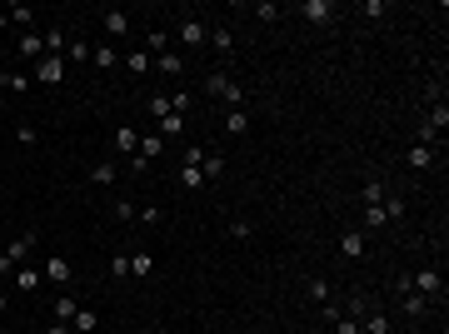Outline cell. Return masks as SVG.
I'll list each match as a JSON object with an SVG mask.
<instances>
[{"instance_id": "obj_1", "label": "cell", "mask_w": 449, "mask_h": 334, "mask_svg": "<svg viewBox=\"0 0 449 334\" xmlns=\"http://www.w3.org/2000/svg\"><path fill=\"white\" fill-rule=\"evenodd\" d=\"M205 95H215V100H225V105H230V110H240V100H245V90H240V85H235V80H230V75H220V70H215V75H210V80H205Z\"/></svg>"}, {"instance_id": "obj_2", "label": "cell", "mask_w": 449, "mask_h": 334, "mask_svg": "<svg viewBox=\"0 0 449 334\" xmlns=\"http://www.w3.org/2000/svg\"><path fill=\"white\" fill-rule=\"evenodd\" d=\"M410 289L424 300H439L444 295V280H439V269H419V275H410Z\"/></svg>"}, {"instance_id": "obj_3", "label": "cell", "mask_w": 449, "mask_h": 334, "mask_svg": "<svg viewBox=\"0 0 449 334\" xmlns=\"http://www.w3.org/2000/svg\"><path fill=\"white\" fill-rule=\"evenodd\" d=\"M35 80H40V85H60V80H66V60H60V55H40L35 60Z\"/></svg>"}, {"instance_id": "obj_4", "label": "cell", "mask_w": 449, "mask_h": 334, "mask_svg": "<svg viewBox=\"0 0 449 334\" xmlns=\"http://www.w3.org/2000/svg\"><path fill=\"white\" fill-rule=\"evenodd\" d=\"M30 249H35V235H20V240H15V244L6 249V255H0V275H10V269H15L20 260H26Z\"/></svg>"}, {"instance_id": "obj_5", "label": "cell", "mask_w": 449, "mask_h": 334, "mask_svg": "<svg viewBox=\"0 0 449 334\" xmlns=\"http://www.w3.org/2000/svg\"><path fill=\"white\" fill-rule=\"evenodd\" d=\"M205 40H210V25H205V20H180V45L200 50Z\"/></svg>"}, {"instance_id": "obj_6", "label": "cell", "mask_w": 449, "mask_h": 334, "mask_svg": "<svg viewBox=\"0 0 449 334\" xmlns=\"http://www.w3.org/2000/svg\"><path fill=\"white\" fill-rule=\"evenodd\" d=\"M305 20H310V25H330V20H335V0H305Z\"/></svg>"}, {"instance_id": "obj_7", "label": "cell", "mask_w": 449, "mask_h": 334, "mask_svg": "<svg viewBox=\"0 0 449 334\" xmlns=\"http://www.w3.org/2000/svg\"><path fill=\"white\" fill-rule=\"evenodd\" d=\"M15 50L26 55V60H40V55H46V40H40V30H20V40H15Z\"/></svg>"}, {"instance_id": "obj_8", "label": "cell", "mask_w": 449, "mask_h": 334, "mask_svg": "<svg viewBox=\"0 0 449 334\" xmlns=\"http://www.w3.org/2000/svg\"><path fill=\"white\" fill-rule=\"evenodd\" d=\"M46 280H50V284H70V260H66V255H50V260H46Z\"/></svg>"}, {"instance_id": "obj_9", "label": "cell", "mask_w": 449, "mask_h": 334, "mask_svg": "<svg viewBox=\"0 0 449 334\" xmlns=\"http://www.w3.org/2000/svg\"><path fill=\"white\" fill-rule=\"evenodd\" d=\"M339 255L359 260V255H365V235H359V229H345V235H339Z\"/></svg>"}, {"instance_id": "obj_10", "label": "cell", "mask_w": 449, "mask_h": 334, "mask_svg": "<svg viewBox=\"0 0 449 334\" xmlns=\"http://www.w3.org/2000/svg\"><path fill=\"white\" fill-rule=\"evenodd\" d=\"M210 45H215L220 60H230V55H235V35H230V25H215V30H210Z\"/></svg>"}, {"instance_id": "obj_11", "label": "cell", "mask_w": 449, "mask_h": 334, "mask_svg": "<svg viewBox=\"0 0 449 334\" xmlns=\"http://www.w3.org/2000/svg\"><path fill=\"white\" fill-rule=\"evenodd\" d=\"M424 125H430V130L444 140V130H449V105H444V100H435V105H430V115H424Z\"/></svg>"}, {"instance_id": "obj_12", "label": "cell", "mask_w": 449, "mask_h": 334, "mask_svg": "<svg viewBox=\"0 0 449 334\" xmlns=\"http://www.w3.org/2000/svg\"><path fill=\"white\" fill-rule=\"evenodd\" d=\"M365 334H395V320L384 309H365Z\"/></svg>"}, {"instance_id": "obj_13", "label": "cell", "mask_w": 449, "mask_h": 334, "mask_svg": "<svg viewBox=\"0 0 449 334\" xmlns=\"http://www.w3.org/2000/svg\"><path fill=\"white\" fill-rule=\"evenodd\" d=\"M95 329H100V315H95V309H75L70 334H95Z\"/></svg>"}, {"instance_id": "obj_14", "label": "cell", "mask_w": 449, "mask_h": 334, "mask_svg": "<svg viewBox=\"0 0 449 334\" xmlns=\"http://www.w3.org/2000/svg\"><path fill=\"white\" fill-rule=\"evenodd\" d=\"M115 150H120V155H135V150H140V130L120 125V130H115Z\"/></svg>"}, {"instance_id": "obj_15", "label": "cell", "mask_w": 449, "mask_h": 334, "mask_svg": "<svg viewBox=\"0 0 449 334\" xmlns=\"http://www.w3.org/2000/svg\"><path fill=\"white\" fill-rule=\"evenodd\" d=\"M404 160H410V170H430V165H435V145H415Z\"/></svg>"}, {"instance_id": "obj_16", "label": "cell", "mask_w": 449, "mask_h": 334, "mask_svg": "<svg viewBox=\"0 0 449 334\" xmlns=\"http://www.w3.org/2000/svg\"><path fill=\"white\" fill-rule=\"evenodd\" d=\"M399 304H404V315H410V320H419L424 309H430V300H424V295H415V289H404V295H399Z\"/></svg>"}, {"instance_id": "obj_17", "label": "cell", "mask_w": 449, "mask_h": 334, "mask_svg": "<svg viewBox=\"0 0 449 334\" xmlns=\"http://www.w3.org/2000/svg\"><path fill=\"white\" fill-rule=\"evenodd\" d=\"M40 40H46V55H60V60H66V45H70V40H66V30H55V25H50Z\"/></svg>"}, {"instance_id": "obj_18", "label": "cell", "mask_w": 449, "mask_h": 334, "mask_svg": "<svg viewBox=\"0 0 449 334\" xmlns=\"http://www.w3.org/2000/svg\"><path fill=\"white\" fill-rule=\"evenodd\" d=\"M90 60H95V65H100V70H110V65H115V60H120V50L110 45V40H105V45H90Z\"/></svg>"}, {"instance_id": "obj_19", "label": "cell", "mask_w": 449, "mask_h": 334, "mask_svg": "<svg viewBox=\"0 0 449 334\" xmlns=\"http://www.w3.org/2000/svg\"><path fill=\"white\" fill-rule=\"evenodd\" d=\"M6 15H10V25H20V30H35V10H30V6H6Z\"/></svg>"}, {"instance_id": "obj_20", "label": "cell", "mask_w": 449, "mask_h": 334, "mask_svg": "<svg viewBox=\"0 0 449 334\" xmlns=\"http://www.w3.org/2000/svg\"><path fill=\"white\" fill-rule=\"evenodd\" d=\"M160 150H165V140H160V135H140V150H135V155L150 165V160H160Z\"/></svg>"}, {"instance_id": "obj_21", "label": "cell", "mask_w": 449, "mask_h": 334, "mask_svg": "<svg viewBox=\"0 0 449 334\" xmlns=\"http://www.w3.org/2000/svg\"><path fill=\"white\" fill-rule=\"evenodd\" d=\"M90 180H95V185H115V180H120V165H115V160H100L95 170H90Z\"/></svg>"}, {"instance_id": "obj_22", "label": "cell", "mask_w": 449, "mask_h": 334, "mask_svg": "<svg viewBox=\"0 0 449 334\" xmlns=\"http://www.w3.org/2000/svg\"><path fill=\"white\" fill-rule=\"evenodd\" d=\"M150 269H155V255H145V249H130V275H135V280H145Z\"/></svg>"}, {"instance_id": "obj_23", "label": "cell", "mask_w": 449, "mask_h": 334, "mask_svg": "<svg viewBox=\"0 0 449 334\" xmlns=\"http://www.w3.org/2000/svg\"><path fill=\"white\" fill-rule=\"evenodd\" d=\"M225 135H250V115L245 110H230L225 115Z\"/></svg>"}, {"instance_id": "obj_24", "label": "cell", "mask_w": 449, "mask_h": 334, "mask_svg": "<svg viewBox=\"0 0 449 334\" xmlns=\"http://www.w3.org/2000/svg\"><path fill=\"white\" fill-rule=\"evenodd\" d=\"M205 175H200V165H180V190H200Z\"/></svg>"}, {"instance_id": "obj_25", "label": "cell", "mask_w": 449, "mask_h": 334, "mask_svg": "<svg viewBox=\"0 0 449 334\" xmlns=\"http://www.w3.org/2000/svg\"><path fill=\"white\" fill-rule=\"evenodd\" d=\"M105 30H110V35H125V30H130V15H125V10H105Z\"/></svg>"}, {"instance_id": "obj_26", "label": "cell", "mask_w": 449, "mask_h": 334, "mask_svg": "<svg viewBox=\"0 0 449 334\" xmlns=\"http://www.w3.org/2000/svg\"><path fill=\"white\" fill-rule=\"evenodd\" d=\"M200 175H205V180L225 175V155H205V160H200Z\"/></svg>"}, {"instance_id": "obj_27", "label": "cell", "mask_w": 449, "mask_h": 334, "mask_svg": "<svg viewBox=\"0 0 449 334\" xmlns=\"http://www.w3.org/2000/svg\"><path fill=\"white\" fill-rule=\"evenodd\" d=\"M310 300H315V304H330V280H325V275L310 280Z\"/></svg>"}, {"instance_id": "obj_28", "label": "cell", "mask_w": 449, "mask_h": 334, "mask_svg": "<svg viewBox=\"0 0 449 334\" xmlns=\"http://www.w3.org/2000/svg\"><path fill=\"white\" fill-rule=\"evenodd\" d=\"M75 309H80V304H75L70 295H60V300H55V320H60V324H70V320H75Z\"/></svg>"}, {"instance_id": "obj_29", "label": "cell", "mask_w": 449, "mask_h": 334, "mask_svg": "<svg viewBox=\"0 0 449 334\" xmlns=\"http://www.w3.org/2000/svg\"><path fill=\"white\" fill-rule=\"evenodd\" d=\"M66 60H75V65H80V60H90V40H70V45H66Z\"/></svg>"}, {"instance_id": "obj_30", "label": "cell", "mask_w": 449, "mask_h": 334, "mask_svg": "<svg viewBox=\"0 0 449 334\" xmlns=\"http://www.w3.org/2000/svg\"><path fill=\"white\" fill-rule=\"evenodd\" d=\"M359 220H365V229H379V225H390V220H384V205H365V215H359Z\"/></svg>"}, {"instance_id": "obj_31", "label": "cell", "mask_w": 449, "mask_h": 334, "mask_svg": "<svg viewBox=\"0 0 449 334\" xmlns=\"http://www.w3.org/2000/svg\"><path fill=\"white\" fill-rule=\"evenodd\" d=\"M155 60H160V70H165V75H185V60H180V55H170V50H165V55H155Z\"/></svg>"}, {"instance_id": "obj_32", "label": "cell", "mask_w": 449, "mask_h": 334, "mask_svg": "<svg viewBox=\"0 0 449 334\" xmlns=\"http://www.w3.org/2000/svg\"><path fill=\"white\" fill-rule=\"evenodd\" d=\"M6 90H10V95H26V90H30V75L10 70V75H6Z\"/></svg>"}, {"instance_id": "obj_33", "label": "cell", "mask_w": 449, "mask_h": 334, "mask_svg": "<svg viewBox=\"0 0 449 334\" xmlns=\"http://www.w3.org/2000/svg\"><path fill=\"white\" fill-rule=\"evenodd\" d=\"M15 289H26V295H30V289H40V269H20V275H15Z\"/></svg>"}, {"instance_id": "obj_34", "label": "cell", "mask_w": 449, "mask_h": 334, "mask_svg": "<svg viewBox=\"0 0 449 334\" xmlns=\"http://www.w3.org/2000/svg\"><path fill=\"white\" fill-rule=\"evenodd\" d=\"M125 70H130V75H145V70H150V55H145V50L125 55Z\"/></svg>"}, {"instance_id": "obj_35", "label": "cell", "mask_w": 449, "mask_h": 334, "mask_svg": "<svg viewBox=\"0 0 449 334\" xmlns=\"http://www.w3.org/2000/svg\"><path fill=\"white\" fill-rule=\"evenodd\" d=\"M135 220H140V225H150V229H160V220H165V215H160V205H145V210H135Z\"/></svg>"}, {"instance_id": "obj_36", "label": "cell", "mask_w": 449, "mask_h": 334, "mask_svg": "<svg viewBox=\"0 0 449 334\" xmlns=\"http://www.w3.org/2000/svg\"><path fill=\"white\" fill-rule=\"evenodd\" d=\"M145 105H150V115H155V120H165V115H170V95H150Z\"/></svg>"}, {"instance_id": "obj_37", "label": "cell", "mask_w": 449, "mask_h": 334, "mask_svg": "<svg viewBox=\"0 0 449 334\" xmlns=\"http://www.w3.org/2000/svg\"><path fill=\"white\" fill-rule=\"evenodd\" d=\"M365 205H384V185L379 180H365Z\"/></svg>"}, {"instance_id": "obj_38", "label": "cell", "mask_w": 449, "mask_h": 334, "mask_svg": "<svg viewBox=\"0 0 449 334\" xmlns=\"http://www.w3.org/2000/svg\"><path fill=\"white\" fill-rule=\"evenodd\" d=\"M190 105H195V95H185V90H175V95H170V110H175V115H185Z\"/></svg>"}, {"instance_id": "obj_39", "label": "cell", "mask_w": 449, "mask_h": 334, "mask_svg": "<svg viewBox=\"0 0 449 334\" xmlns=\"http://www.w3.org/2000/svg\"><path fill=\"white\" fill-rule=\"evenodd\" d=\"M160 130H165V135H180V130H185V115H175V110H170V115L160 120Z\"/></svg>"}, {"instance_id": "obj_40", "label": "cell", "mask_w": 449, "mask_h": 334, "mask_svg": "<svg viewBox=\"0 0 449 334\" xmlns=\"http://www.w3.org/2000/svg\"><path fill=\"white\" fill-rule=\"evenodd\" d=\"M404 215V200L399 195H384V220H399Z\"/></svg>"}, {"instance_id": "obj_41", "label": "cell", "mask_w": 449, "mask_h": 334, "mask_svg": "<svg viewBox=\"0 0 449 334\" xmlns=\"http://www.w3.org/2000/svg\"><path fill=\"white\" fill-rule=\"evenodd\" d=\"M255 20H265V25H270V20H280V6H270V0H260V6H255Z\"/></svg>"}, {"instance_id": "obj_42", "label": "cell", "mask_w": 449, "mask_h": 334, "mask_svg": "<svg viewBox=\"0 0 449 334\" xmlns=\"http://www.w3.org/2000/svg\"><path fill=\"white\" fill-rule=\"evenodd\" d=\"M150 50H155V55H165V50H170V35H165L160 25H155V30H150Z\"/></svg>"}, {"instance_id": "obj_43", "label": "cell", "mask_w": 449, "mask_h": 334, "mask_svg": "<svg viewBox=\"0 0 449 334\" xmlns=\"http://www.w3.org/2000/svg\"><path fill=\"white\" fill-rule=\"evenodd\" d=\"M335 334H359V320H355V315H339V320H335Z\"/></svg>"}, {"instance_id": "obj_44", "label": "cell", "mask_w": 449, "mask_h": 334, "mask_svg": "<svg viewBox=\"0 0 449 334\" xmlns=\"http://www.w3.org/2000/svg\"><path fill=\"white\" fill-rule=\"evenodd\" d=\"M110 275H115V280L130 275V255H115V260H110Z\"/></svg>"}, {"instance_id": "obj_45", "label": "cell", "mask_w": 449, "mask_h": 334, "mask_svg": "<svg viewBox=\"0 0 449 334\" xmlns=\"http://www.w3.org/2000/svg\"><path fill=\"white\" fill-rule=\"evenodd\" d=\"M115 220H120V225H130V220H135V205H130V200H120V205H115Z\"/></svg>"}, {"instance_id": "obj_46", "label": "cell", "mask_w": 449, "mask_h": 334, "mask_svg": "<svg viewBox=\"0 0 449 334\" xmlns=\"http://www.w3.org/2000/svg\"><path fill=\"white\" fill-rule=\"evenodd\" d=\"M230 235H235V240H250V235H255V225H250V220H235V225H230Z\"/></svg>"}, {"instance_id": "obj_47", "label": "cell", "mask_w": 449, "mask_h": 334, "mask_svg": "<svg viewBox=\"0 0 449 334\" xmlns=\"http://www.w3.org/2000/svg\"><path fill=\"white\" fill-rule=\"evenodd\" d=\"M15 140H20V145H35L40 135H35V125H15Z\"/></svg>"}, {"instance_id": "obj_48", "label": "cell", "mask_w": 449, "mask_h": 334, "mask_svg": "<svg viewBox=\"0 0 449 334\" xmlns=\"http://www.w3.org/2000/svg\"><path fill=\"white\" fill-rule=\"evenodd\" d=\"M384 10H390V6H384V0H365V15H370V20H379Z\"/></svg>"}, {"instance_id": "obj_49", "label": "cell", "mask_w": 449, "mask_h": 334, "mask_svg": "<svg viewBox=\"0 0 449 334\" xmlns=\"http://www.w3.org/2000/svg\"><path fill=\"white\" fill-rule=\"evenodd\" d=\"M46 334H70V324H60V320H55V324H50Z\"/></svg>"}, {"instance_id": "obj_50", "label": "cell", "mask_w": 449, "mask_h": 334, "mask_svg": "<svg viewBox=\"0 0 449 334\" xmlns=\"http://www.w3.org/2000/svg\"><path fill=\"white\" fill-rule=\"evenodd\" d=\"M6 30H10V15H6V10H0V35H6Z\"/></svg>"}, {"instance_id": "obj_51", "label": "cell", "mask_w": 449, "mask_h": 334, "mask_svg": "<svg viewBox=\"0 0 449 334\" xmlns=\"http://www.w3.org/2000/svg\"><path fill=\"white\" fill-rule=\"evenodd\" d=\"M6 304H10V295H0V315H6Z\"/></svg>"}, {"instance_id": "obj_52", "label": "cell", "mask_w": 449, "mask_h": 334, "mask_svg": "<svg viewBox=\"0 0 449 334\" xmlns=\"http://www.w3.org/2000/svg\"><path fill=\"white\" fill-rule=\"evenodd\" d=\"M0 85H6V75H0Z\"/></svg>"}]
</instances>
